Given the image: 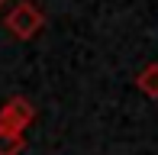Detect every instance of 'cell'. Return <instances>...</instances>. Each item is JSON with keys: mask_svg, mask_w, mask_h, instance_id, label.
Masks as SVG:
<instances>
[{"mask_svg": "<svg viewBox=\"0 0 158 155\" xmlns=\"http://www.w3.org/2000/svg\"><path fill=\"white\" fill-rule=\"evenodd\" d=\"M3 26L13 32L16 39H32V36H39L42 29H45V13L39 10L35 3H29V0H23V3H16L10 13H6V19H3Z\"/></svg>", "mask_w": 158, "mask_h": 155, "instance_id": "cell-1", "label": "cell"}, {"mask_svg": "<svg viewBox=\"0 0 158 155\" xmlns=\"http://www.w3.org/2000/svg\"><path fill=\"white\" fill-rule=\"evenodd\" d=\"M3 3H6V0H0V6H3Z\"/></svg>", "mask_w": 158, "mask_h": 155, "instance_id": "cell-5", "label": "cell"}, {"mask_svg": "<svg viewBox=\"0 0 158 155\" xmlns=\"http://www.w3.org/2000/svg\"><path fill=\"white\" fill-rule=\"evenodd\" d=\"M35 107L26 97H10L6 103H0V129L3 132H23L26 126H32Z\"/></svg>", "mask_w": 158, "mask_h": 155, "instance_id": "cell-2", "label": "cell"}, {"mask_svg": "<svg viewBox=\"0 0 158 155\" xmlns=\"http://www.w3.org/2000/svg\"><path fill=\"white\" fill-rule=\"evenodd\" d=\"M26 149L23 132H3L0 129V155H19Z\"/></svg>", "mask_w": 158, "mask_h": 155, "instance_id": "cell-4", "label": "cell"}, {"mask_svg": "<svg viewBox=\"0 0 158 155\" xmlns=\"http://www.w3.org/2000/svg\"><path fill=\"white\" fill-rule=\"evenodd\" d=\"M135 87H139L145 97L158 100V61H148V65L135 74Z\"/></svg>", "mask_w": 158, "mask_h": 155, "instance_id": "cell-3", "label": "cell"}]
</instances>
